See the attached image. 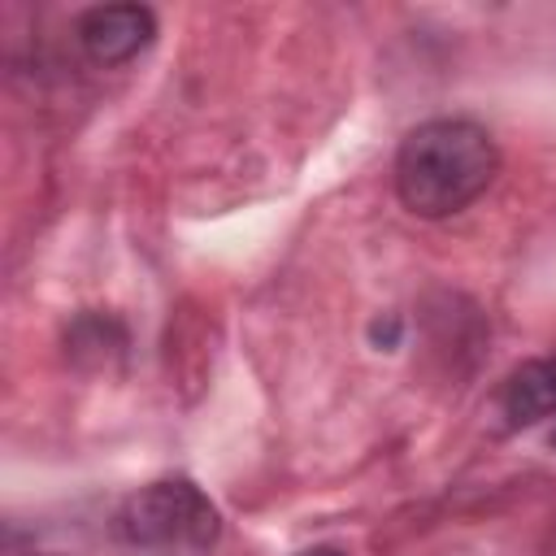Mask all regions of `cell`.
Returning a JSON list of instances; mask_svg holds the SVG:
<instances>
[{"mask_svg": "<svg viewBox=\"0 0 556 556\" xmlns=\"http://www.w3.org/2000/svg\"><path fill=\"white\" fill-rule=\"evenodd\" d=\"M156 35V13L148 4H96L78 17V43L96 65H126Z\"/></svg>", "mask_w": 556, "mask_h": 556, "instance_id": "3", "label": "cell"}, {"mask_svg": "<svg viewBox=\"0 0 556 556\" xmlns=\"http://www.w3.org/2000/svg\"><path fill=\"white\" fill-rule=\"evenodd\" d=\"M117 526L135 547L191 552V547H208L217 539V508L195 482L165 478V482H152V486L135 491L122 504Z\"/></svg>", "mask_w": 556, "mask_h": 556, "instance_id": "2", "label": "cell"}, {"mask_svg": "<svg viewBox=\"0 0 556 556\" xmlns=\"http://www.w3.org/2000/svg\"><path fill=\"white\" fill-rule=\"evenodd\" d=\"M500 408L508 426H539L556 417V352L517 365L500 391Z\"/></svg>", "mask_w": 556, "mask_h": 556, "instance_id": "4", "label": "cell"}, {"mask_svg": "<svg viewBox=\"0 0 556 556\" xmlns=\"http://www.w3.org/2000/svg\"><path fill=\"white\" fill-rule=\"evenodd\" d=\"M500 174V148L469 117H434L404 135L395 152V195L413 217L469 208Z\"/></svg>", "mask_w": 556, "mask_h": 556, "instance_id": "1", "label": "cell"}, {"mask_svg": "<svg viewBox=\"0 0 556 556\" xmlns=\"http://www.w3.org/2000/svg\"><path fill=\"white\" fill-rule=\"evenodd\" d=\"M295 556H343L339 547H308V552H295Z\"/></svg>", "mask_w": 556, "mask_h": 556, "instance_id": "5", "label": "cell"}]
</instances>
